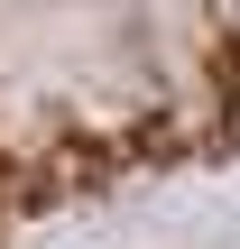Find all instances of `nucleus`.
Listing matches in <instances>:
<instances>
[{
	"instance_id": "1",
	"label": "nucleus",
	"mask_w": 240,
	"mask_h": 249,
	"mask_svg": "<svg viewBox=\"0 0 240 249\" xmlns=\"http://www.w3.org/2000/svg\"><path fill=\"white\" fill-rule=\"evenodd\" d=\"M213 139H240V0H0V231Z\"/></svg>"
}]
</instances>
